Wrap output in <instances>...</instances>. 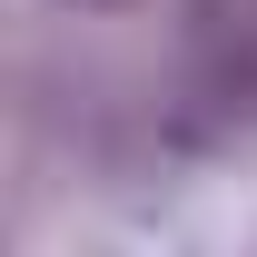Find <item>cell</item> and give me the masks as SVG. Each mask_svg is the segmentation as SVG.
Segmentation results:
<instances>
[{
  "instance_id": "1",
  "label": "cell",
  "mask_w": 257,
  "mask_h": 257,
  "mask_svg": "<svg viewBox=\"0 0 257 257\" xmlns=\"http://www.w3.org/2000/svg\"><path fill=\"white\" fill-rule=\"evenodd\" d=\"M69 10H109V0H69Z\"/></svg>"
}]
</instances>
